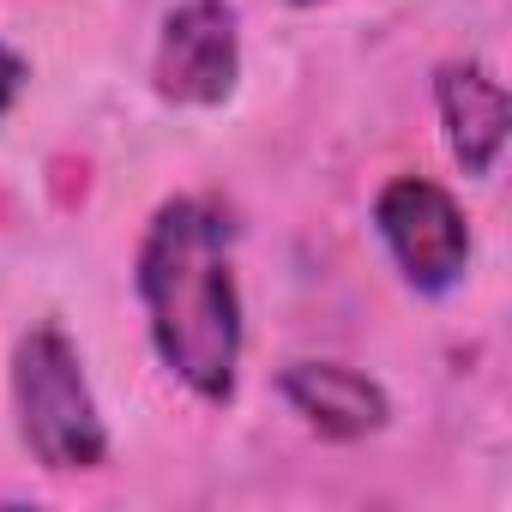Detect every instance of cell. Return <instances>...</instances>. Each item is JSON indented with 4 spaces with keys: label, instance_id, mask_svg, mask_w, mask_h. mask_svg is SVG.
Returning a JSON list of instances; mask_svg holds the SVG:
<instances>
[{
    "label": "cell",
    "instance_id": "cell-1",
    "mask_svg": "<svg viewBox=\"0 0 512 512\" xmlns=\"http://www.w3.org/2000/svg\"><path fill=\"white\" fill-rule=\"evenodd\" d=\"M133 290L163 368L205 404L235 398L241 296L229 266V217L211 199H169L145 223Z\"/></svg>",
    "mask_w": 512,
    "mask_h": 512
},
{
    "label": "cell",
    "instance_id": "cell-3",
    "mask_svg": "<svg viewBox=\"0 0 512 512\" xmlns=\"http://www.w3.org/2000/svg\"><path fill=\"white\" fill-rule=\"evenodd\" d=\"M374 229L392 247L398 272L422 296H446L470 266V223L458 199L428 175H398L374 199Z\"/></svg>",
    "mask_w": 512,
    "mask_h": 512
},
{
    "label": "cell",
    "instance_id": "cell-6",
    "mask_svg": "<svg viewBox=\"0 0 512 512\" xmlns=\"http://www.w3.org/2000/svg\"><path fill=\"white\" fill-rule=\"evenodd\" d=\"M278 386L296 404V416L308 428H320L326 440H362V434L386 428V416H392L380 380H368L362 368H344V362H290Z\"/></svg>",
    "mask_w": 512,
    "mask_h": 512
},
{
    "label": "cell",
    "instance_id": "cell-7",
    "mask_svg": "<svg viewBox=\"0 0 512 512\" xmlns=\"http://www.w3.org/2000/svg\"><path fill=\"white\" fill-rule=\"evenodd\" d=\"M19 91H25V61H19L7 43H0V115L19 103Z\"/></svg>",
    "mask_w": 512,
    "mask_h": 512
},
{
    "label": "cell",
    "instance_id": "cell-2",
    "mask_svg": "<svg viewBox=\"0 0 512 512\" xmlns=\"http://www.w3.org/2000/svg\"><path fill=\"white\" fill-rule=\"evenodd\" d=\"M13 410H19V440L25 452L67 476V470H97L109 464V434L97 416V398L85 386V362L61 326H31L13 350Z\"/></svg>",
    "mask_w": 512,
    "mask_h": 512
},
{
    "label": "cell",
    "instance_id": "cell-8",
    "mask_svg": "<svg viewBox=\"0 0 512 512\" xmlns=\"http://www.w3.org/2000/svg\"><path fill=\"white\" fill-rule=\"evenodd\" d=\"M296 7H320V0H296Z\"/></svg>",
    "mask_w": 512,
    "mask_h": 512
},
{
    "label": "cell",
    "instance_id": "cell-5",
    "mask_svg": "<svg viewBox=\"0 0 512 512\" xmlns=\"http://www.w3.org/2000/svg\"><path fill=\"white\" fill-rule=\"evenodd\" d=\"M434 103H440V127H446V145L458 157L464 175H488L500 145H506V91L488 67L476 61H446L434 73Z\"/></svg>",
    "mask_w": 512,
    "mask_h": 512
},
{
    "label": "cell",
    "instance_id": "cell-4",
    "mask_svg": "<svg viewBox=\"0 0 512 512\" xmlns=\"http://www.w3.org/2000/svg\"><path fill=\"white\" fill-rule=\"evenodd\" d=\"M235 73H241V31L229 0H187L163 19L157 61H151L163 103L211 109L235 91Z\"/></svg>",
    "mask_w": 512,
    "mask_h": 512
}]
</instances>
